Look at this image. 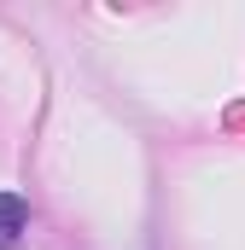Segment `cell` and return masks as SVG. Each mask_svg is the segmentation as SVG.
<instances>
[{
    "mask_svg": "<svg viewBox=\"0 0 245 250\" xmlns=\"http://www.w3.org/2000/svg\"><path fill=\"white\" fill-rule=\"evenodd\" d=\"M29 233V204L18 192H0V250H18Z\"/></svg>",
    "mask_w": 245,
    "mask_h": 250,
    "instance_id": "obj_1",
    "label": "cell"
}]
</instances>
